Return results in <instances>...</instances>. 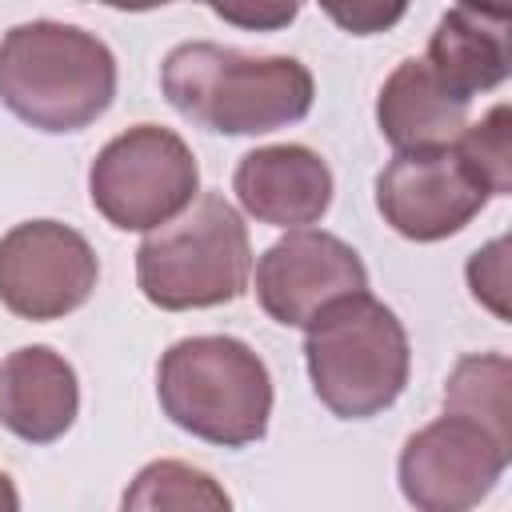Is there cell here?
<instances>
[{"label":"cell","instance_id":"1","mask_svg":"<svg viewBox=\"0 0 512 512\" xmlns=\"http://www.w3.org/2000/svg\"><path fill=\"white\" fill-rule=\"evenodd\" d=\"M160 92L196 128L264 136L312 112L316 80L296 56H252L216 40H188L164 56Z\"/></svg>","mask_w":512,"mask_h":512},{"label":"cell","instance_id":"2","mask_svg":"<svg viewBox=\"0 0 512 512\" xmlns=\"http://www.w3.org/2000/svg\"><path fill=\"white\" fill-rule=\"evenodd\" d=\"M116 100L112 48L76 24L28 20L0 36V104L36 132H80Z\"/></svg>","mask_w":512,"mask_h":512},{"label":"cell","instance_id":"3","mask_svg":"<svg viewBox=\"0 0 512 512\" xmlns=\"http://www.w3.org/2000/svg\"><path fill=\"white\" fill-rule=\"evenodd\" d=\"M304 332L308 380L332 416L368 420L400 400L412 344L400 316L368 288L332 300Z\"/></svg>","mask_w":512,"mask_h":512},{"label":"cell","instance_id":"4","mask_svg":"<svg viewBox=\"0 0 512 512\" xmlns=\"http://www.w3.org/2000/svg\"><path fill=\"white\" fill-rule=\"evenodd\" d=\"M160 412L196 440L248 448L272 420V376L236 336H184L156 364Z\"/></svg>","mask_w":512,"mask_h":512},{"label":"cell","instance_id":"5","mask_svg":"<svg viewBox=\"0 0 512 512\" xmlns=\"http://www.w3.org/2000/svg\"><path fill=\"white\" fill-rule=\"evenodd\" d=\"M252 276V240L244 216L204 192L184 212L164 220L136 248V284L164 312L216 308L244 296Z\"/></svg>","mask_w":512,"mask_h":512},{"label":"cell","instance_id":"6","mask_svg":"<svg viewBox=\"0 0 512 512\" xmlns=\"http://www.w3.org/2000/svg\"><path fill=\"white\" fill-rule=\"evenodd\" d=\"M200 192V164L180 132L164 124H136L112 136L92 168V208L120 232H152L184 212Z\"/></svg>","mask_w":512,"mask_h":512},{"label":"cell","instance_id":"7","mask_svg":"<svg viewBox=\"0 0 512 512\" xmlns=\"http://www.w3.org/2000/svg\"><path fill=\"white\" fill-rule=\"evenodd\" d=\"M508 460L512 440L472 416L444 412L404 440L396 480L404 500L420 512H464L500 484Z\"/></svg>","mask_w":512,"mask_h":512},{"label":"cell","instance_id":"8","mask_svg":"<svg viewBox=\"0 0 512 512\" xmlns=\"http://www.w3.org/2000/svg\"><path fill=\"white\" fill-rule=\"evenodd\" d=\"M492 200L480 172L452 144L404 148L376 176V208L384 224L416 244H436L468 228Z\"/></svg>","mask_w":512,"mask_h":512},{"label":"cell","instance_id":"9","mask_svg":"<svg viewBox=\"0 0 512 512\" xmlns=\"http://www.w3.org/2000/svg\"><path fill=\"white\" fill-rule=\"evenodd\" d=\"M96 280V248L60 220H24L0 236V304L20 320H64L88 304Z\"/></svg>","mask_w":512,"mask_h":512},{"label":"cell","instance_id":"10","mask_svg":"<svg viewBox=\"0 0 512 512\" xmlns=\"http://www.w3.org/2000/svg\"><path fill=\"white\" fill-rule=\"evenodd\" d=\"M368 288L352 244L320 228H292L256 260V300L284 328H308L332 300Z\"/></svg>","mask_w":512,"mask_h":512},{"label":"cell","instance_id":"11","mask_svg":"<svg viewBox=\"0 0 512 512\" xmlns=\"http://www.w3.org/2000/svg\"><path fill=\"white\" fill-rule=\"evenodd\" d=\"M232 192L248 216L272 228H308L332 208V168L308 144H264L240 156Z\"/></svg>","mask_w":512,"mask_h":512},{"label":"cell","instance_id":"12","mask_svg":"<svg viewBox=\"0 0 512 512\" xmlns=\"http://www.w3.org/2000/svg\"><path fill=\"white\" fill-rule=\"evenodd\" d=\"M80 412L76 368L48 344H24L0 360V424L24 444L60 440Z\"/></svg>","mask_w":512,"mask_h":512},{"label":"cell","instance_id":"13","mask_svg":"<svg viewBox=\"0 0 512 512\" xmlns=\"http://www.w3.org/2000/svg\"><path fill=\"white\" fill-rule=\"evenodd\" d=\"M472 100L456 96L424 56H408L392 68L376 96V124L380 136L404 152V148H436L452 144L468 124Z\"/></svg>","mask_w":512,"mask_h":512},{"label":"cell","instance_id":"14","mask_svg":"<svg viewBox=\"0 0 512 512\" xmlns=\"http://www.w3.org/2000/svg\"><path fill=\"white\" fill-rule=\"evenodd\" d=\"M428 68L464 100L492 92L512 72V48H508V24L452 8L436 20L428 40Z\"/></svg>","mask_w":512,"mask_h":512},{"label":"cell","instance_id":"15","mask_svg":"<svg viewBox=\"0 0 512 512\" xmlns=\"http://www.w3.org/2000/svg\"><path fill=\"white\" fill-rule=\"evenodd\" d=\"M512 364L504 352H468L444 384V412H460L512 440Z\"/></svg>","mask_w":512,"mask_h":512},{"label":"cell","instance_id":"16","mask_svg":"<svg viewBox=\"0 0 512 512\" xmlns=\"http://www.w3.org/2000/svg\"><path fill=\"white\" fill-rule=\"evenodd\" d=\"M124 512H184V508H232V496L196 464L184 460H152L136 472V480L120 496Z\"/></svg>","mask_w":512,"mask_h":512},{"label":"cell","instance_id":"17","mask_svg":"<svg viewBox=\"0 0 512 512\" xmlns=\"http://www.w3.org/2000/svg\"><path fill=\"white\" fill-rule=\"evenodd\" d=\"M456 148L480 172L492 196L512 192V112L508 104H496L476 124H464V132L456 136Z\"/></svg>","mask_w":512,"mask_h":512},{"label":"cell","instance_id":"18","mask_svg":"<svg viewBox=\"0 0 512 512\" xmlns=\"http://www.w3.org/2000/svg\"><path fill=\"white\" fill-rule=\"evenodd\" d=\"M468 288L472 296L492 308L500 320H508V240L496 236L492 244H484L480 252H472L468 260Z\"/></svg>","mask_w":512,"mask_h":512},{"label":"cell","instance_id":"19","mask_svg":"<svg viewBox=\"0 0 512 512\" xmlns=\"http://www.w3.org/2000/svg\"><path fill=\"white\" fill-rule=\"evenodd\" d=\"M316 4L328 12L336 28L352 36H380L404 20L412 0H316Z\"/></svg>","mask_w":512,"mask_h":512},{"label":"cell","instance_id":"20","mask_svg":"<svg viewBox=\"0 0 512 512\" xmlns=\"http://www.w3.org/2000/svg\"><path fill=\"white\" fill-rule=\"evenodd\" d=\"M200 4L212 8L224 24L244 32H280L304 8V0H200Z\"/></svg>","mask_w":512,"mask_h":512},{"label":"cell","instance_id":"21","mask_svg":"<svg viewBox=\"0 0 512 512\" xmlns=\"http://www.w3.org/2000/svg\"><path fill=\"white\" fill-rule=\"evenodd\" d=\"M460 8H464V12H476V16H488V20L508 24V8H512V0H460Z\"/></svg>","mask_w":512,"mask_h":512},{"label":"cell","instance_id":"22","mask_svg":"<svg viewBox=\"0 0 512 512\" xmlns=\"http://www.w3.org/2000/svg\"><path fill=\"white\" fill-rule=\"evenodd\" d=\"M96 4H108L116 12H152V8H164L172 0H96Z\"/></svg>","mask_w":512,"mask_h":512},{"label":"cell","instance_id":"23","mask_svg":"<svg viewBox=\"0 0 512 512\" xmlns=\"http://www.w3.org/2000/svg\"><path fill=\"white\" fill-rule=\"evenodd\" d=\"M20 508V492H16V484L0 472V512H16Z\"/></svg>","mask_w":512,"mask_h":512}]
</instances>
